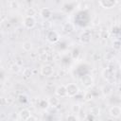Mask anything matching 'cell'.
<instances>
[{"mask_svg":"<svg viewBox=\"0 0 121 121\" xmlns=\"http://www.w3.org/2000/svg\"><path fill=\"white\" fill-rule=\"evenodd\" d=\"M65 87H66V93L68 97H74L79 92V88L76 83H68L67 85H65Z\"/></svg>","mask_w":121,"mask_h":121,"instance_id":"6da1fadb","label":"cell"},{"mask_svg":"<svg viewBox=\"0 0 121 121\" xmlns=\"http://www.w3.org/2000/svg\"><path fill=\"white\" fill-rule=\"evenodd\" d=\"M80 81H81V84L85 87V88H92L94 86V78L92 76L90 75H84L81 77L80 78Z\"/></svg>","mask_w":121,"mask_h":121,"instance_id":"7a4b0ae2","label":"cell"},{"mask_svg":"<svg viewBox=\"0 0 121 121\" xmlns=\"http://www.w3.org/2000/svg\"><path fill=\"white\" fill-rule=\"evenodd\" d=\"M24 26L27 29H31L36 26V19L33 16H26L23 21Z\"/></svg>","mask_w":121,"mask_h":121,"instance_id":"3957f363","label":"cell"},{"mask_svg":"<svg viewBox=\"0 0 121 121\" xmlns=\"http://www.w3.org/2000/svg\"><path fill=\"white\" fill-rule=\"evenodd\" d=\"M46 40L51 43H55L60 40V34L56 30H49L46 34Z\"/></svg>","mask_w":121,"mask_h":121,"instance_id":"277c9868","label":"cell"},{"mask_svg":"<svg viewBox=\"0 0 121 121\" xmlns=\"http://www.w3.org/2000/svg\"><path fill=\"white\" fill-rule=\"evenodd\" d=\"M117 3H118V1H116V0H100V1L98 2V4H99L103 9H112L113 7L116 6Z\"/></svg>","mask_w":121,"mask_h":121,"instance_id":"5b68a950","label":"cell"},{"mask_svg":"<svg viewBox=\"0 0 121 121\" xmlns=\"http://www.w3.org/2000/svg\"><path fill=\"white\" fill-rule=\"evenodd\" d=\"M54 73V68L50 64H44L41 68V74L44 77H51Z\"/></svg>","mask_w":121,"mask_h":121,"instance_id":"8992f818","label":"cell"},{"mask_svg":"<svg viewBox=\"0 0 121 121\" xmlns=\"http://www.w3.org/2000/svg\"><path fill=\"white\" fill-rule=\"evenodd\" d=\"M109 113L113 118H119L120 115H121V108H120V106H118V105L112 106L110 108V110H109Z\"/></svg>","mask_w":121,"mask_h":121,"instance_id":"52a82bcc","label":"cell"},{"mask_svg":"<svg viewBox=\"0 0 121 121\" xmlns=\"http://www.w3.org/2000/svg\"><path fill=\"white\" fill-rule=\"evenodd\" d=\"M40 15L43 19L44 20H48L52 17L53 15V10L49 8H43L41 10H40Z\"/></svg>","mask_w":121,"mask_h":121,"instance_id":"ba28073f","label":"cell"},{"mask_svg":"<svg viewBox=\"0 0 121 121\" xmlns=\"http://www.w3.org/2000/svg\"><path fill=\"white\" fill-rule=\"evenodd\" d=\"M55 94L57 96L59 97H66L67 96V93H66V87L65 85H59L56 90H55Z\"/></svg>","mask_w":121,"mask_h":121,"instance_id":"9c48e42d","label":"cell"},{"mask_svg":"<svg viewBox=\"0 0 121 121\" xmlns=\"http://www.w3.org/2000/svg\"><path fill=\"white\" fill-rule=\"evenodd\" d=\"M19 117L22 121H26L30 116H31V112L29 110L27 109H22L20 112H19Z\"/></svg>","mask_w":121,"mask_h":121,"instance_id":"30bf717a","label":"cell"},{"mask_svg":"<svg viewBox=\"0 0 121 121\" xmlns=\"http://www.w3.org/2000/svg\"><path fill=\"white\" fill-rule=\"evenodd\" d=\"M91 38H92V34L89 30H85L81 35H80V40L82 43H88L91 42Z\"/></svg>","mask_w":121,"mask_h":121,"instance_id":"8fae6325","label":"cell"},{"mask_svg":"<svg viewBox=\"0 0 121 121\" xmlns=\"http://www.w3.org/2000/svg\"><path fill=\"white\" fill-rule=\"evenodd\" d=\"M62 30L65 32V33H72L74 30H75V26L73 23H65L62 26Z\"/></svg>","mask_w":121,"mask_h":121,"instance_id":"7c38bea8","label":"cell"},{"mask_svg":"<svg viewBox=\"0 0 121 121\" xmlns=\"http://www.w3.org/2000/svg\"><path fill=\"white\" fill-rule=\"evenodd\" d=\"M102 75H103V78L107 80H110L112 78V71L109 68H105L102 72Z\"/></svg>","mask_w":121,"mask_h":121,"instance_id":"4fadbf2b","label":"cell"},{"mask_svg":"<svg viewBox=\"0 0 121 121\" xmlns=\"http://www.w3.org/2000/svg\"><path fill=\"white\" fill-rule=\"evenodd\" d=\"M47 102H48V105L49 106H51V107H57L59 105V103H60V100H59V98L57 96H52V97H50L47 100Z\"/></svg>","mask_w":121,"mask_h":121,"instance_id":"5bb4252c","label":"cell"},{"mask_svg":"<svg viewBox=\"0 0 121 121\" xmlns=\"http://www.w3.org/2000/svg\"><path fill=\"white\" fill-rule=\"evenodd\" d=\"M9 70L12 72V73H18L21 71V66L17 63V62H13L9 65Z\"/></svg>","mask_w":121,"mask_h":121,"instance_id":"9a60e30c","label":"cell"},{"mask_svg":"<svg viewBox=\"0 0 121 121\" xmlns=\"http://www.w3.org/2000/svg\"><path fill=\"white\" fill-rule=\"evenodd\" d=\"M90 114L95 116V117H97L99 114H100V109L97 107V106H94L90 109Z\"/></svg>","mask_w":121,"mask_h":121,"instance_id":"2e32d148","label":"cell"},{"mask_svg":"<svg viewBox=\"0 0 121 121\" xmlns=\"http://www.w3.org/2000/svg\"><path fill=\"white\" fill-rule=\"evenodd\" d=\"M32 75H33V72H32V69L31 68L26 67V68H25L23 70V76H24L25 78H29Z\"/></svg>","mask_w":121,"mask_h":121,"instance_id":"e0dca14e","label":"cell"},{"mask_svg":"<svg viewBox=\"0 0 121 121\" xmlns=\"http://www.w3.org/2000/svg\"><path fill=\"white\" fill-rule=\"evenodd\" d=\"M22 47H23V49H24L25 51L28 52V51H30V50L32 49V43H31V42H28V41L24 42L23 44H22Z\"/></svg>","mask_w":121,"mask_h":121,"instance_id":"ac0fdd59","label":"cell"},{"mask_svg":"<svg viewBox=\"0 0 121 121\" xmlns=\"http://www.w3.org/2000/svg\"><path fill=\"white\" fill-rule=\"evenodd\" d=\"M112 87H111L109 84L105 85V86L102 88V93H103L105 95H111V94H112Z\"/></svg>","mask_w":121,"mask_h":121,"instance_id":"d6986e66","label":"cell"},{"mask_svg":"<svg viewBox=\"0 0 121 121\" xmlns=\"http://www.w3.org/2000/svg\"><path fill=\"white\" fill-rule=\"evenodd\" d=\"M112 48L114 50H116V51H119L120 50V48H121V43H120V41L118 39L113 40V42H112Z\"/></svg>","mask_w":121,"mask_h":121,"instance_id":"ffe728a7","label":"cell"},{"mask_svg":"<svg viewBox=\"0 0 121 121\" xmlns=\"http://www.w3.org/2000/svg\"><path fill=\"white\" fill-rule=\"evenodd\" d=\"M71 111H72V112L74 114L78 113L80 112V106H79V104H73L72 107H71Z\"/></svg>","mask_w":121,"mask_h":121,"instance_id":"44dd1931","label":"cell"},{"mask_svg":"<svg viewBox=\"0 0 121 121\" xmlns=\"http://www.w3.org/2000/svg\"><path fill=\"white\" fill-rule=\"evenodd\" d=\"M66 121H79V118H78V116L77 114L71 113V114H68L67 115Z\"/></svg>","mask_w":121,"mask_h":121,"instance_id":"7402d4cb","label":"cell"},{"mask_svg":"<svg viewBox=\"0 0 121 121\" xmlns=\"http://www.w3.org/2000/svg\"><path fill=\"white\" fill-rule=\"evenodd\" d=\"M39 59H40V60H42V61H47L49 59H48V53L47 52H43V53H41L40 55H39Z\"/></svg>","mask_w":121,"mask_h":121,"instance_id":"603a6c76","label":"cell"},{"mask_svg":"<svg viewBox=\"0 0 121 121\" xmlns=\"http://www.w3.org/2000/svg\"><path fill=\"white\" fill-rule=\"evenodd\" d=\"M48 106H49V105H48L47 100H44V99H42V100L40 101V103H39V107H40L41 109H43V110L47 109Z\"/></svg>","mask_w":121,"mask_h":121,"instance_id":"cb8c5ba5","label":"cell"},{"mask_svg":"<svg viewBox=\"0 0 121 121\" xmlns=\"http://www.w3.org/2000/svg\"><path fill=\"white\" fill-rule=\"evenodd\" d=\"M18 100L21 102V103H26L27 101H28V98H27V96L26 95H20L19 96H18Z\"/></svg>","mask_w":121,"mask_h":121,"instance_id":"d4e9b609","label":"cell"},{"mask_svg":"<svg viewBox=\"0 0 121 121\" xmlns=\"http://www.w3.org/2000/svg\"><path fill=\"white\" fill-rule=\"evenodd\" d=\"M9 8H13V9H18L20 7L19 2H17V1H9Z\"/></svg>","mask_w":121,"mask_h":121,"instance_id":"484cf974","label":"cell"},{"mask_svg":"<svg viewBox=\"0 0 121 121\" xmlns=\"http://www.w3.org/2000/svg\"><path fill=\"white\" fill-rule=\"evenodd\" d=\"M35 14H36V10H35V9H33V8H29V9H27V10H26V16H33V17H34Z\"/></svg>","mask_w":121,"mask_h":121,"instance_id":"4316f807","label":"cell"},{"mask_svg":"<svg viewBox=\"0 0 121 121\" xmlns=\"http://www.w3.org/2000/svg\"><path fill=\"white\" fill-rule=\"evenodd\" d=\"M119 30H120L119 26H113L112 27V33H113V34H118L119 33Z\"/></svg>","mask_w":121,"mask_h":121,"instance_id":"83f0119b","label":"cell"},{"mask_svg":"<svg viewBox=\"0 0 121 121\" xmlns=\"http://www.w3.org/2000/svg\"><path fill=\"white\" fill-rule=\"evenodd\" d=\"M100 35H101V38H102V39L106 40V39L109 37V32H108L107 30H106V31H105V30H102L101 33H100Z\"/></svg>","mask_w":121,"mask_h":121,"instance_id":"f1b7e54d","label":"cell"},{"mask_svg":"<svg viewBox=\"0 0 121 121\" xmlns=\"http://www.w3.org/2000/svg\"><path fill=\"white\" fill-rule=\"evenodd\" d=\"M7 105V99L3 96H0V106H5Z\"/></svg>","mask_w":121,"mask_h":121,"instance_id":"f546056e","label":"cell"},{"mask_svg":"<svg viewBox=\"0 0 121 121\" xmlns=\"http://www.w3.org/2000/svg\"><path fill=\"white\" fill-rule=\"evenodd\" d=\"M92 97H93V96H92L91 93H87L84 98H85V100H87V101H88V100H91V99H92Z\"/></svg>","mask_w":121,"mask_h":121,"instance_id":"4dcf8cb0","label":"cell"},{"mask_svg":"<svg viewBox=\"0 0 121 121\" xmlns=\"http://www.w3.org/2000/svg\"><path fill=\"white\" fill-rule=\"evenodd\" d=\"M1 61H2V60H1V57H0V63H1Z\"/></svg>","mask_w":121,"mask_h":121,"instance_id":"1f68e13d","label":"cell"}]
</instances>
